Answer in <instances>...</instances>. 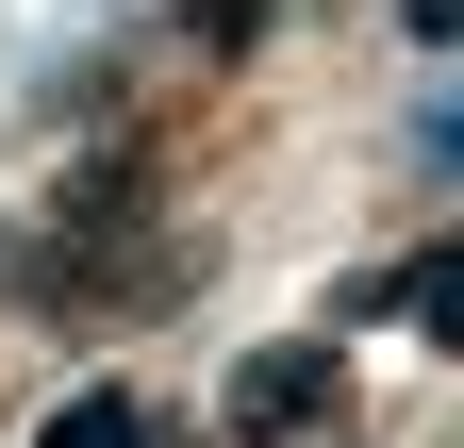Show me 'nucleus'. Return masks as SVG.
<instances>
[{"label":"nucleus","mask_w":464,"mask_h":448,"mask_svg":"<svg viewBox=\"0 0 464 448\" xmlns=\"http://www.w3.org/2000/svg\"><path fill=\"white\" fill-rule=\"evenodd\" d=\"M34 448H150V399H133V382H83V399H50Z\"/></svg>","instance_id":"7ed1b4c3"},{"label":"nucleus","mask_w":464,"mask_h":448,"mask_svg":"<svg viewBox=\"0 0 464 448\" xmlns=\"http://www.w3.org/2000/svg\"><path fill=\"white\" fill-rule=\"evenodd\" d=\"M348 316H415L431 349H464V233H448V249H415V266H382Z\"/></svg>","instance_id":"f03ea898"},{"label":"nucleus","mask_w":464,"mask_h":448,"mask_svg":"<svg viewBox=\"0 0 464 448\" xmlns=\"http://www.w3.org/2000/svg\"><path fill=\"white\" fill-rule=\"evenodd\" d=\"M398 17H415V50H448V34H464V0H398Z\"/></svg>","instance_id":"20e7f679"},{"label":"nucleus","mask_w":464,"mask_h":448,"mask_svg":"<svg viewBox=\"0 0 464 448\" xmlns=\"http://www.w3.org/2000/svg\"><path fill=\"white\" fill-rule=\"evenodd\" d=\"M315 415H332V332H299V349H266L249 382H232V432H249V448L315 432Z\"/></svg>","instance_id":"f257e3e1"},{"label":"nucleus","mask_w":464,"mask_h":448,"mask_svg":"<svg viewBox=\"0 0 464 448\" xmlns=\"http://www.w3.org/2000/svg\"><path fill=\"white\" fill-rule=\"evenodd\" d=\"M431 166H464V100H448V117H431Z\"/></svg>","instance_id":"39448f33"}]
</instances>
